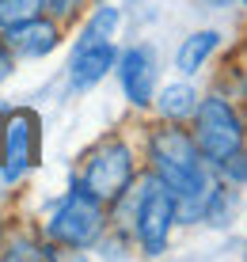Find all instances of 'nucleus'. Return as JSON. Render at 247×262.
Listing matches in <instances>:
<instances>
[{
    "label": "nucleus",
    "mask_w": 247,
    "mask_h": 262,
    "mask_svg": "<svg viewBox=\"0 0 247 262\" xmlns=\"http://www.w3.org/2000/svg\"><path fill=\"white\" fill-rule=\"evenodd\" d=\"M103 224H107V213H103V202L95 194H88L84 186H72V190L57 202L50 224H46V236L61 247H91L99 236H103Z\"/></svg>",
    "instance_id": "f03ea898"
},
{
    "label": "nucleus",
    "mask_w": 247,
    "mask_h": 262,
    "mask_svg": "<svg viewBox=\"0 0 247 262\" xmlns=\"http://www.w3.org/2000/svg\"><path fill=\"white\" fill-rule=\"evenodd\" d=\"M118 61V50L114 42H91V46H76L72 50V61H69V84L76 92H88L91 84L107 76Z\"/></svg>",
    "instance_id": "1a4fd4ad"
},
{
    "label": "nucleus",
    "mask_w": 247,
    "mask_h": 262,
    "mask_svg": "<svg viewBox=\"0 0 247 262\" xmlns=\"http://www.w3.org/2000/svg\"><path fill=\"white\" fill-rule=\"evenodd\" d=\"M175 221H179L175 216V194L156 175H145L141 190H137V205H133V228H137L141 247L149 255H163Z\"/></svg>",
    "instance_id": "20e7f679"
},
{
    "label": "nucleus",
    "mask_w": 247,
    "mask_h": 262,
    "mask_svg": "<svg viewBox=\"0 0 247 262\" xmlns=\"http://www.w3.org/2000/svg\"><path fill=\"white\" fill-rule=\"evenodd\" d=\"M57 42H61V27L53 19H42V15L4 31V46L15 57H46L50 50H57Z\"/></svg>",
    "instance_id": "6e6552de"
},
{
    "label": "nucleus",
    "mask_w": 247,
    "mask_h": 262,
    "mask_svg": "<svg viewBox=\"0 0 247 262\" xmlns=\"http://www.w3.org/2000/svg\"><path fill=\"white\" fill-rule=\"evenodd\" d=\"M149 160H152V175L175 194V216L198 221L213 179H209V171H205L202 152L194 148V137L182 133V129L163 125L149 141Z\"/></svg>",
    "instance_id": "f257e3e1"
},
{
    "label": "nucleus",
    "mask_w": 247,
    "mask_h": 262,
    "mask_svg": "<svg viewBox=\"0 0 247 262\" xmlns=\"http://www.w3.org/2000/svg\"><path fill=\"white\" fill-rule=\"evenodd\" d=\"M12 69H15V61H12V50L0 42V84H4L8 76H12Z\"/></svg>",
    "instance_id": "dca6fc26"
},
{
    "label": "nucleus",
    "mask_w": 247,
    "mask_h": 262,
    "mask_svg": "<svg viewBox=\"0 0 247 262\" xmlns=\"http://www.w3.org/2000/svg\"><path fill=\"white\" fill-rule=\"evenodd\" d=\"M130 183H133V152H130V144L118 141V137H107L88 156L80 186H84L88 194H95L103 205H114L118 198L130 190Z\"/></svg>",
    "instance_id": "39448f33"
},
{
    "label": "nucleus",
    "mask_w": 247,
    "mask_h": 262,
    "mask_svg": "<svg viewBox=\"0 0 247 262\" xmlns=\"http://www.w3.org/2000/svg\"><path fill=\"white\" fill-rule=\"evenodd\" d=\"M4 255H8V258H53L57 251L46 247V243H34V239H12Z\"/></svg>",
    "instance_id": "4468645a"
},
{
    "label": "nucleus",
    "mask_w": 247,
    "mask_h": 262,
    "mask_svg": "<svg viewBox=\"0 0 247 262\" xmlns=\"http://www.w3.org/2000/svg\"><path fill=\"white\" fill-rule=\"evenodd\" d=\"M80 4H84V0H42V12L50 15L53 23H72L76 12H80Z\"/></svg>",
    "instance_id": "2eb2a0df"
},
{
    "label": "nucleus",
    "mask_w": 247,
    "mask_h": 262,
    "mask_svg": "<svg viewBox=\"0 0 247 262\" xmlns=\"http://www.w3.org/2000/svg\"><path fill=\"white\" fill-rule=\"evenodd\" d=\"M190 118H198L194 148L202 152V160H209V164L221 167L228 156H236L243 148V125H240V114L232 111L228 99H221V95L202 99Z\"/></svg>",
    "instance_id": "7ed1b4c3"
},
{
    "label": "nucleus",
    "mask_w": 247,
    "mask_h": 262,
    "mask_svg": "<svg viewBox=\"0 0 247 262\" xmlns=\"http://www.w3.org/2000/svg\"><path fill=\"white\" fill-rule=\"evenodd\" d=\"M38 156V118L31 111H12V118L0 125V167L8 183H19L27 167Z\"/></svg>",
    "instance_id": "423d86ee"
},
{
    "label": "nucleus",
    "mask_w": 247,
    "mask_h": 262,
    "mask_svg": "<svg viewBox=\"0 0 247 262\" xmlns=\"http://www.w3.org/2000/svg\"><path fill=\"white\" fill-rule=\"evenodd\" d=\"M118 8H111V4H103L95 15L84 23V31H80V38H76V46H91V42H111L114 38V31H118Z\"/></svg>",
    "instance_id": "f8f14e48"
},
{
    "label": "nucleus",
    "mask_w": 247,
    "mask_h": 262,
    "mask_svg": "<svg viewBox=\"0 0 247 262\" xmlns=\"http://www.w3.org/2000/svg\"><path fill=\"white\" fill-rule=\"evenodd\" d=\"M152 99H156L163 122H182V118H190L194 106H198V92L190 84H168L160 95H152Z\"/></svg>",
    "instance_id": "9b49d317"
},
{
    "label": "nucleus",
    "mask_w": 247,
    "mask_h": 262,
    "mask_svg": "<svg viewBox=\"0 0 247 262\" xmlns=\"http://www.w3.org/2000/svg\"><path fill=\"white\" fill-rule=\"evenodd\" d=\"M217 46H221V34H217V31H194V34L179 46V53H175L179 72H182V76H194V72L209 61V53H213Z\"/></svg>",
    "instance_id": "9d476101"
},
{
    "label": "nucleus",
    "mask_w": 247,
    "mask_h": 262,
    "mask_svg": "<svg viewBox=\"0 0 247 262\" xmlns=\"http://www.w3.org/2000/svg\"><path fill=\"white\" fill-rule=\"evenodd\" d=\"M217 4H228V0H217Z\"/></svg>",
    "instance_id": "f3484780"
},
{
    "label": "nucleus",
    "mask_w": 247,
    "mask_h": 262,
    "mask_svg": "<svg viewBox=\"0 0 247 262\" xmlns=\"http://www.w3.org/2000/svg\"><path fill=\"white\" fill-rule=\"evenodd\" d=\"M42 15V0H0V27H15V23H27Z\"/></svg>",
    "instance_id": "ddd939ff"
},
{
    "label": "nucleus",
    "mask_w": 247,
    "mask_h": 262,
    "mask_svg": "<svg viewBox=\"0 0 247 262\" xmlns=\"http://www.w3.org/2000/svg\"><path fill=\"white\" fill-rule=\"evenodd\" d=\"M118 80L126 88V99L133 106H149L152 95H156V65H152V50L149 46H133L126 53H118L114 61Z\"/></svg>",
    "instance_id": "0eeeda50"
}]
</instances>
